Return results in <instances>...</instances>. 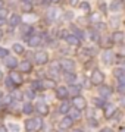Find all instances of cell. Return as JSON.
Masks as SVG:
<instances>
[{"label": "cell", "instance_id": "1", "mask_svg": "<svg viewBox=\"0 0 125 132\" xmlns=\"http://www.w3.org/2000/svg\"><path fill=\"white\" fill-rule=\"evenodd\" d=\"M25 129L29 132H35V131H40L41 126H43V120L41 118H33V119H27L25 120Z\"/></svg>", "mask_w": 125, "mask_h": 132}, {"label": "cell", "instance_id": "2", "mask_svg": "<svg viewBox=\"0 0 125 132\" xmlns=\"http://www.w3.org/2000/svg\"><path fill=\"white\" fill-rule=\"evenodd\" d=\"M59 65H60V68H62L66 73H71V72H74V69H75V62H74L72 59H60V60H59Z\"/></svg>", "mask_w": 125, "mask_h": 132}, {"label": "cell", "instance_id": "3", "mask_svg": "<svg viewBox=\"0 0 125 132\" xmlns=\"http://www.w3.org/2000/svg\"><path fill=\"white\" fill-rule=\"evenodd\" d=\"M103 81H105V75H103V72L100 69H94L91 73V82L94 85H101L103 84Z\"/></svg>", "mask_w": 125, "mask_h": 132}, {"label": "cell", "instance_id": "4", "mask_svg": "<svg viewBox=\"0 0 125 132\" xmlns=\"http://www.w3.org/2000/svg\"><path fill=\"white\" fill-rule=\"evenodd\" d=\"M72 104H74V107L77 109V110H84V109L87 107V100L84 98V97H81V95H78V97H75L74 98V101H72Z\"/></svg>", "mask_w": 125, "mask_h": 132}, {"label": "cell", "instance_id": "5", "mask_svg": "<svg viewBox=\"0 0 125 132\" xmlns=\"http://www.w3.org/2000/svg\"><path fill=\"white\" fill-rule=\"evenodd\" d=\"M74 125V119L71 118V116H65V118L59 122V128L60 129H63V131H66V129H71Z\"/></svg>", "mask_w": 125, "mask_h": 132}, {"label": "cell", "instance_id": "6", "mask_svg": "<svg viewBox=\"0 0 125 132\" xmlns=\"http://www.w3.org/2000/svg\"><path fill=\"white\" fill-rule=\"evenodd\" d=\"M34 59H35V63L37 65H46L49 62V54L46 52H38V53H35Z\"/></svg>", "mask_w": 125, "mask_h": 132}, {"label": "cell", "instance_id": "7", "mask_svg": "<svg viewBox=\"0 0 125 132\" xmlns=\"http://www.w3.org/2000/svg\"><path fill=\"white\" fill-rule=\"evenodd\" d=\"M113 59H115V54H113V52H111V50H105V52L101 53V62H103L105 65H112Z\"/></svg>", "mask_w": 125, "mask_h": 132}, {"label": "cell", "instance_id": "8", "mask_svg": "<svg viewBox=\"0 0 125 132\" xmlns=\"http://www.w3.org/2000/svg\"><path fill=\"white\" fill-rule=\"evenodd\" d=\"M116 113V107L111 103H106L105 104V118L106 119H111L113 114Z\"/></svg>", "mask_w": 125, "mask_h": 132}, {"label": "cell", "instance_id": "9", "mask_svg": "<svg viewBox=\"0 0 125 132\" xmlns=\"http://www.w3.org/2000/svg\"><path fill=\"white\" fill-rule=\"evenodd\" d=\"M35 110L38 112L40 116H47L49 114V106L46 103H43V101H40V103L35 106Z\"/></svg>", "mask_w": 125, "mask_h": 132}, {"label": "cell", "instance_id": "10", "mask_svg": "<svg viewBox=\"0 0 125 132\" xmlns=\"http://www.w3.org/2000/svg\"><path fill=\"white\" fill-rule=\"evenodd\" d=\"M5 66H6V68H9L10 71H13L15 68L18 66V60H16V57L7 56V57L5 59Z\"/></svg>", "mask_w": 125, "mask_h": 132}, {"label": "cell", "instance_id": "11", "mask_svg": "<svg viewBox=\"0 0 125 132\" xmlns=\"http://www.w3.org/2000/svg\"><path fill=\"white\" fill-rule=\"evenodd\" d=\"M43 44V40L40 35H33V37L28 40V46L29 47H40Z\"/></svg>", "mask_w": 125, "mask_h": 132}, {"label": "cell", "instance_id": "12", "mask_svg": "<svg viewBox=\"0 0 125 132\" xmlns=\"http://www.w3.org/2000/svg\"><path fill=\"white\" fill-rule=\"evenodd\" d=\"M65 41L68 43V46H72V47H77V46H80V38L75 37L74 34H69V35L65 38Z\"/></svg>", "mask_w": 125, "mask_h": 132}, {"label": "cell", "instance_id": "13", "mask_svg": "<svg viewBox=\"0 0 125 132\" xmlns=\"http://www.w3.org/2000/svg\"><path fill=\"white\" fill-rule=\"evenodd\" d=\"M124 38H125V35L122 31H115L113 35H112V41L116 43V44H122L124 43Z\"/></svg>", "mask_w": 125, "mask_h": 132}, {"label": "cell", "instance_id": "14", "mask_svg": "<svg viewBox=\"0 0 125 132\" xmlns=\"http://www.w3.org/2000/svg\"><path fill=\"white\" fill-rule=\"evenodd\" d=\"M7 24L10 25V27H16V25L21 24V16L16 13H12L9 16V19H7Z\"/></svg>", "mask_w": 125, "mask_h": 132}, {"label": "cell", "instance_id": "15", "mask_svg": "<svg viewBox=\"0 0 125 132\" xmlns=\"http://www.w3.org/2000/svg\"><path fill=\"white\" fill-rule=\"evenodd\" d=\"M9 78L12 79V82H13L15 85H21L22 84V76H21V73H18V72L12 71L10 72V75H9Z\"/></svg>", "mask_w": 125, "mask_h": 132}, {"label": "cell", "instance_id": "16", "mask_svg": "<svg viewBox=\"0 0 125 132\" xmlns=\"http://www.w3.org/2000/svg\"><path fill=\"white\" fill-rule=\"evenodd\" d=\"M56 95H58L60 100H65L69 95V91H68L66 87H59V88H56Z\"/></svg>", "mask_w": 125, "mask_h": 132}, {"label": "cell", "instance_id": "17", "mask_svg": "<svg viewBox=\"0 0 125 132\" xmlns=\"http://www.w3.org/2000/svg\"><path fill=\"white\" fill-rule=\"evenodd\" d=\"M59 16H60V12H59V9H56V7H52V9L47 12V18L50 19V21H56V19H59Z\"/></svg>", "mask_w": 125, "mask_h": 132}, {"label": "cell", "instance_id": "18", "mask_svg": "<svg viewBox=\"0 0 125 132\" xmlns=\"http://www.w3.org/2000/svg\"><path fill=\"white\" fill-rule=\"evenodd\" d=\"M99 93H100V95L103 97V98H107V97H111L112 95V90L111 87H107V85H103V87H100V90H99Z\"/></svg>", "mask_w": 125, "mask_h": 132}, {"label": "cell", "instance_id": "19", "mask_svg": "<svg viewBox=\"0 0 125 132\" xmlns=\"http://www.w3.org/2000/svg\"><path fill=\"white\" fill-rule=\"evenodd\" d=\"M43 82V90H53V88H56V82L53 79H44V81H41Z\"/></svg>", "mask_w": 125, "mask_h": 132}, {"label": "cell", "instance_id": "20", "mask_svg": "<svg viewBox=\"0 0 125 132\" xmlns=\"http://www.w3.org/2000/svg\"><path fill=\"white\" fill-rule=\"evenodd\" d=\"M69 110H71V103H69V101H63V103L59 106V113L66 114V113H69Z\"/></svg>", "mask_w": 125, "mask_h": 132}, {"label": "cell", "instance_id": "21", "mask_svg": "<svg viewBox=\"0 0 125 132\" xmlns=\"http://www.w3.org/2000/svg\"><path fill=\"white\" fill-rule=\"evenodd\" d=\"M122 9V2L121 0H113L111 3V10L112 12H119Z\"/></svg>", "mask_w": 125, "mask_h": 132}, {"label": "cell", "instance_id": "22", "mask_svg": "<svg viewBox=\"0 0 125 132\" xmlns=\"http://www.w3.org/2000/svg\"><path fill=\"white\" fill-rule=\"evenodd\" d=\"M68 91H69V94L71 95L78 97L80 93H81V87H80V85H71V88H68Z\"/></svg>", "mask_w": 125, "mask_h": 132}, {"label": "cell", "instance_id": "23", "mask_svg": "<svg viewBox=\"0 0 125 132\" xmlns=\"http://www.w3.org/2000/svg\"><path fill=\"white\" fill-rule=\"evenodd\" d=\"M115 76L119 79L121 84H125V71H124V69H116V71H115Z\"/></svg>", "mask_w": 125, "mask_h": 132}, {"label": "cell", "instance_id": "24", "mask_svg": "<svg viewBox=\"0 0 125 132\" xmlns=\"http://www.w3.org/2000/svg\"><path fill=\"white\" fill-rule=\"evenodd\" d=\"M12 50H13L16 54H22V53L25 52V48H24V46L21 44V43H15L13 46H12Z\"/></svg>", "mask_w": 125, "mask_h": 132}, {"label": "cell", "instance_id": "25", "mask_svg": "<svg viewBox=\"0 0 125 132\" xmlns=\"http://www.w3.org/2000/svg\"><path fill=\"white\" fill-rule=\"evenodd\" d=\"M34 112V107L31 103H25L24 106H22V113L24 114H31Z\"/></svg>", "mask_w": 125, "mask_h": 132}, {"label": "cell", "instance_id": "26", "mask_svg": "<svg viewBox=\"0 0 125 132\" xmlns=\"http://www.w3.org/2000/svg\"><path fill=\"white\" fill-rule=\"evenodd\" d=\"M31 90L33 91H43V82L41 81H33Z\"/></svg>", "mask_w": 125, "mask_h": 132}, {"label": "cell", "instance_id": "27", "mask_svg": "<svg viewBox=\"0 0 125 132\" xmlns=\"http://www.w3.org/2000/svg\"><path fill=\"white\" fill-rule=\"evenodd\" d=\"M21 69H22V72H31V69H33V65H31V62L24 60L22 63H21Z\"/></svg>", "mask_w": 125, "mask_h": 132}, {"label": "cell", "instance_id": "28", "mask_svg": "<svg viewBox=\"0 0 125 132\" xmlns=\"http://www.w3.org/2000/svg\"><path fill=\"white\" fill-rule=\"evenodd\" d=\"M65 79H66L71 85H74L75 84V81H77V76H75L74 72H71V73H66V75H65Z\"/></svg>", "mask_w": 125, "mask_h": 132}, {"label": "cell", "instance_id": "29", "mask_svg": "<svg viewBox=\"0 0 125 132\" xmlns=\"http://www.w3.org/2000/svg\"><path fill=\"white\" fill-rule=\"evenodd\" d=\"M9 131L10 132H21V125H19V123H12V122H10L9 123Z\"/></svg>", "mask_w": 125, "mask_h": 132}, {"label": "cell", "instance_id": "30", "mask_svg": "<svg viewBox=\"0 0 125 132\" xmlns=\"http://www.w3.org/2000/svg\"><path fill=\"white\" fill-rule=\"evenodd\" d=\"M22 10H24L25 13H31V12H33L31 3H29V2H24V3H22Z\"/></svg>", "mask_w": 125, "mask_h": 132}, {"label": "cell", "instance_id": "31", "mask_svg": "<svg viewBox=\"0 0 125 132\" xmlns=\"http://www.w3.org/2000/svg\"><path fill=\"white\" fill-rule=\"evenodd\" d=\"M69 116H71V118L72 119H80V116H81V114H80V110H77V109H74V110H69Z\"/></svg>", "mask_w": 125, "mask_h": 132}, {"label": "cell", "instance_id": "32", "mask_svg": "<svg viewBox=\"0 0 125 132\" xmlns=\"http://www.w3.org/2000/svg\"><path fill=\"white\" fill-rule=\"evenodd\" d=\"M90 19H91V22H94V24H99L100 22V13H93L90 16Z\"/></svg>", "mask_w": 125, "mask_h": 132}, {"label": "cell", "instance_id": "33", "mask_svg": "<svg viewBox=\"0 0 125 132\" xmlns=\"http://www.w3.org/2000/svg\"><path fill=\"white\" fill-rule=\"evenodd\" d=\"M80 9L84 10V12H88V10H90V5H88V2H82V3H80Z\"/></svg>", "mask_w": 125, "mask_h": 132}, {"label": "cell", "instance_id": "34", "mask_svg": "<svg viewBox=\"0 0 125 132\" xmlns=\"http://www.w3.org/2000/svg\"><path fill=\"white\" fill-rule=\"evenodd\" d=\"M94 104H96L97 107H105L106 101L103 98H94Z\"/></svg>", "mask_w": 125, "mask_h": 132}, {"label": "cell", "instance_id": "35", "mask_svg": "<svg viewBox=\"0 0 125 132\" xmlns=\"http://www.w3.org/2000/svg\"><path fill=\"white\" fill-rule=\"evenodd\" d=\"M72 18H74V13L71 12V10H68V12L63 13V19H65V21H71Z\"/></svg>", "mask_w": 125, "mask_h": 132}, {"label": "cell", "instance_id": "36", "mask_svg": "<svg viewBox=\"0 0 125 132\" xmlns=\"http://www.w3.org/2000/svg\"><path fill=\"white\" fill-rule=\"evenodd\" d=\"M2 101H3L5 104H9V103H12V101H13V98H12V94H7V95H5Z\"/></svg>", "mask_w": 125, "mask_h": 132}, {"label": "cell", "instance_id": "37", "mask_svg": "<svg viewBox=\"0 0 125 132\" xmlns=\"http://www.w3.org/2000/svg\"><path fill=\"white\" fill-rule=\"evenodd\" d=\"M24 94L27 95V97H28L29 100H33L34 97H35V91H33V90H27V91L24 93Z\"/></svg>", "mask_w": 125, "mask_h": 132}, {"label": "cell", "instance_id": "38", "mask_svg": "<svg viewBox=\"0 0 125 132\" xmlns=\"http://www.w3.org/2000/svg\"><path fill=\"white\" fill-rule=\"evenodd\" d=\"M35 19H37V16H34V15H27V16H24L25 22H34Z\"/></svg>", "mask_w": 125, "mask_h": 132}, {"label": "cell", "instance_id": "39", "mask_svg": "<svg viewBox=\"0 0 125 132\" xmlns=\"http://www.w3.org/2000/svg\"><path fill=\"white\" fill-rule=\"evenodd\" d=\"M6 87H7V88H9L10 91H13V87H15V84L12 82V79H10V78H6Z\"/></svg>", "mask_w": 125, "mask_h": 132}, {"label": "cell", "instance_id": "40", "mask_svg": "<svg viewBox=\"0 0 125 132\" xmlns=\"http://www.w3.org/2000/svg\"><path fill=\"white\" fill-rule=\"evenodd\" d=\"M7 54H9V52H7L6 48L0 47V57H3V59H6V57H7Z\"/></svg>", "mask_w": 125, "mask_h": 132}, {"label": "cell", "instance_id": "41", "mask_svg": "<svg viewBox=\"0 0 125 132\" xmlns=\"http://www.w3.org/2000/svg\"><path fill=\"white\" fill-rule=\"evenodd\" d=\"M6 18H7V10L2 9L0 10V19H6Z\"/></svg>", "mask_w": 125, "mask_h": 132}, {"label": "cell", "instance_id": "42", "mask_svg": "<svg viewBox=\"0 0 125 132\" xmlns=\"http://www.w3.org/2000/svg\"><path fill=\"white\" fill-rule=\"evenodd\" d=\"M94 28H96V29H105L106 25L101 24V22H99V24H94Z\"/></svg>", "mask_w": 125, "mask_h": 132}, {"label": "cell", "instance_id": "43", "mask_svg": "<svg viewBox=\"0 0 125 132\" xmlns=\"http://www.w3.org/2000/svg\"><path fill=\"white\" fill-rule=\"evenodd\" d=\"M90 37H91L93 41H99V35H97V32H94V31H93L91 34H90Z\"/></svg>", "mask_w": 125, "mask_h": 132}, {"label": "cell", "instance_id": "44", "mask_svg": "<svg viewBox=\"0 0 125 132\" xmlns=\"http://www.w3.org/2000/svg\"><path fill=\"white\" fill-rule=\"evenodd\" d=\"M118 91L122 93V94H125V84H119V85H118Z\"/></svg>", "mask_w": 125, "mask_h": 132}, {"label": "cell", "instance_id": "45", "mask_svg": "<svg viewBox=\"0 0 125 132\" xmlns=\"http://www.w3.org/2000/svg\"><path fill=\"white\" fill-rule=\"evenodd\" d=\"M88 123H90V126H93V128H96L97 125H99L96 119H94V120H93V119H88Z\"/></svg>", "mask_w": 125, "mask_h": 132}, {"label": "cell", "instance_id": "46", "mask_svg": "<svg viewBox=\"0 0 125 132\" xmlns=\"http://www.w3.org/2000/svg\"><path fill=\"white\" fill-rule=\"evenodd\" d=\"M29 31H33V29L29 28L28 25H25L24 28H22V34H28V32H29Z\"/></svg>", "mask_w": 125, "mask_h": 132}, {"label": "cell", "instance_id": "47", "mask_svg": "<svg viewBox=\"0 0 125 132\" xmlns=\"http://www.w3.org/2000/svg\"><path fill=\"white\" fill-rule=\"evenodd\" d=\"M99 6H100L101 10H106V5L103 3V0H99Z\"/></svg>", "mask_w": 125, "mask_h": 132}, {"label": "cell", "instance_id": "48", "mask_svg": "<svg viewBox=\"0 0 125 132\" xmlns=\"http://www.w3.org/2000/svg\"><path fill=\"white\" fill-rule=\"evenodd\" d=\"M121 106H122V107H125V94L121 97Z\"/></svg>", "mask_w": 125, "mask_h": 132}, {"label": "cell", "instance_id": "49", "mask_svg": "<svg viewBox=\"0 0 125 132\" xmlns=\"http://www.w3.org/2000/svg\"><path fill=\"white\" fill-rule=\"evenodd\" d=\"M99 132H113V131H112L111 128H103V129H100Z\"/></svg>", "mask_w": 125, "mask_h": 132}, {"label": "cell", "instance_id": "50", "mask_svg": "<svg viewBox=\"0 0 125 132\" xmlns=\"http://www.w3.org/2000/svg\"><path fill=\"white\" fill-rule=\"evenodd\" d=\"M69 5H71V6H77L78 5V0H69Z\"/></svg>", "mask_w": 125, "mask_h": 132}, {"label": "cell", "instance_id": "51", "mask_svg": "<svg viewBox=\"0 0 125 132\" xmlns=\"http://www.w3.org/2000/svg\"><path fill=\"white\" fill-rule=\"evenodd\" d=\"M0 132H7V128L6 126H0Z\"/></svg>", "mask_w": 125, "mask_h": 132}, {"label": "cell", "instance_id": "52", "mask_svg": "<svg viewBox=\"0 0 125 132\" xmlns=\"http://www.w3.org/2000/svg\"><path fill=\"white\" fill-rule=\"evenodd\" d=\"M71 132H82V129H71Z\"/></svg>", "mask_w": 125, "mask_h": 132}, {"label": "cell", "instance_id": "53", "mask_svg": "<svg viewBox=\"0 0 125 132\" xmlns=\"http://www.w3.org/2000/svg\"><path fill=\"white\" fill-rule=\"evenodd\" d=\"M3 6H5V5H3V2H2V0H0V10H2V9H5V7H3Z\"/></svg>", "mask_w": 125, "mask_h": 132}, {"label": "cell", "instance_id": "54", "mask_svg": "<svg viewBox=\"0 0 125 132\" xmlns=\"http://www.w3.org/2000/svg\"><path fill=\"white\" fill-rule=\"evenodd\" d=\"M50 2H52V3H59L60 0H50Z\"/></svg>", "mask_w": 125, "mask_h": 132}, {"label": "cell", "instance_id": "55", "mask_svg": "<svg viewBox=\"0 0 125 132\" xmlns=\"http://www.w3.org/2000/svg\"><path fill=\"white\" fill-rule=\"evenodd\" d=\"M3 78V72H2V69H0V79Z\"/></svg>", "mask_w": 125, "mask_h": 132}, {"label": "cell", "instance_id": "56", "mask_svg": "<svg viewBox=\"0 0 125 132\" xmlns=\"http://www.w3.org/2000/svg\"><path fill=\"white\" fill-rule=\"evenodd\" d=\"M2 37H3V32H2V29H0V40H2Z\"/></svg>", "mask_w": 125, "mask_h": 132}, {"label": "cell", "instance_id": "57", "mask_svg": "<svg viewBox=\"0 0 125 132\" xmlns=\"http://www.w3.org/2000/svg\"><path fill=\"white\" fill-rule=\"evenodd\" d=\"M119 132H125V128H121V131Z\"/></svg>", "mask_w": 125, "mask_h": 132}, {"label": "cell", "instance_id": "58", "mask_svg": "<svg viewBox=\"0 0 125 132\" xmlns=\"http://www.w3.org/2000/svg\"><path fill=\"white\" fill-rule=\"evenodd\" d=\"M122 66H124V68H125V62H122Z\"/></svg>", "mask_w": 125, "mask_h": 132}, {"label": "cell", "instance_id": "59", "mask_svg": "<svg viewBox=\"0 0 125 132\" xmlns=\"http://www.w3.org/2000/svg\"><path fill=\"white\" fill-rule=\"evenodd\" d=\"M24 2H29V0H22V3H24Z\"/></svg>", "mask_w": 125, "mask_h": 132}]
</instances>
